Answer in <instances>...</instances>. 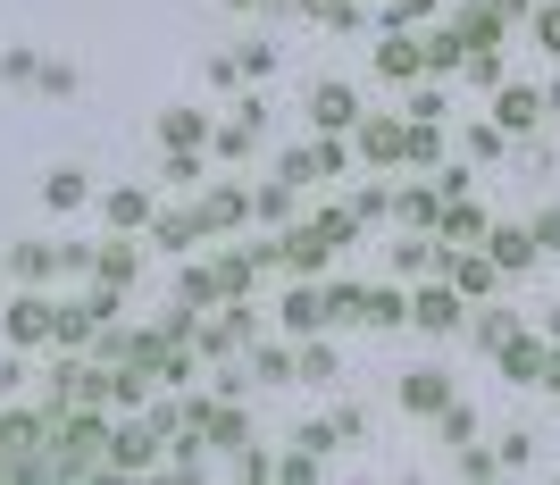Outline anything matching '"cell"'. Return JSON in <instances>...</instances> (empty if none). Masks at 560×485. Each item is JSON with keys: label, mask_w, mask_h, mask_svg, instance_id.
Returning a JSON list of instances; mask_svg holds the SVG:
<instances>
[{"label": "cell", "mask_w": 560, "mask_h": 485, "mask_svg": "<svg viewBox=\"0 0 560 485\" xmlns=\"http://www.w3.org/2000/svg\"><path fill=\"white\" fill-rule=\"evenodd\" d=\"M318 118H326V126H343V118H352V92L326 84V92H318Z\"/></svg>", "instance_id": "1"}, {"label": "cell", "mask_w": 560, "mask_h": 485, "mask_svg": "<svg viewBox=\"0 0 560 485\" xmlns=\"http://www.w3.org/2000/svg\"><path fill=\"white\" fill-rule=\"evenodd\" d=\"M402 402H410V410H435V402H443V385H435V377H410V385H402Z\"/></svg>", "instance_id": "2"}, {"label": "cell", "mask_w": 560, "mask_h": 485, "mask_svg": "<svg viewBox=\"0 0 560 485\" xmlns=\"http://www.w3.org/2000/svg\"><path fill=\"white\" fill-rule=\"evenodd\" d=\"M535 118V92H502V126H527Z\"/></svg>", "instance_id": "3"}, {"label": "cell", "mask_w": 560, "mask_h": 485, "mask_svg": "<svg viewBox=\"0 0 560 485\" xmlns=\"http://www.w3.org/2000/svg\"><path fill=\"white\" fill-rule=\"evenodd\" d=\"M535 235H544V243L560 251V210H552V218H535Z\"/></svg>", "instance_id": "4"}, {"label": "cell", "mask_w": 560, "mask_h": 485, "mask_svg": "<svg viewBox=\"0 0 560 485\" xmlns=\"http://www.w3.org/2000/svg\"><path fill=\"white\" fill-rule=\"evenodd\" d=\"M544 51H560V9H544Z\"/></svg>", "instance_id": "5"}]
</instances>
